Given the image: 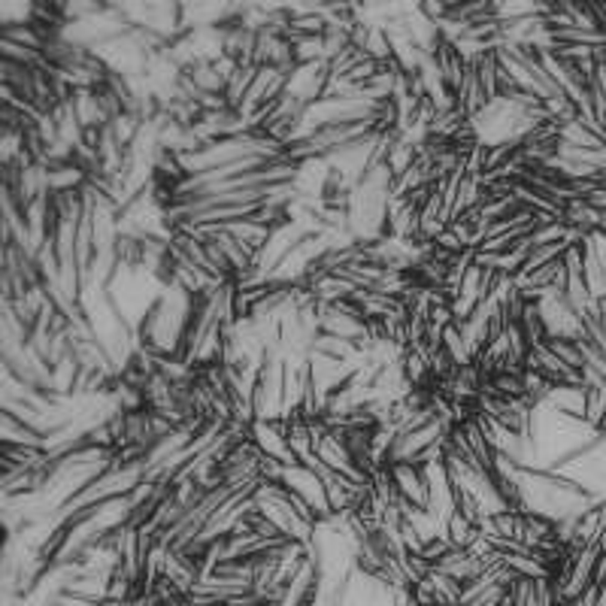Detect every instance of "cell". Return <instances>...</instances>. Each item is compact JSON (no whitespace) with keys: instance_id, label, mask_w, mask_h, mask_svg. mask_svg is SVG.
Wrapping results in <instances>:
<instances>
[{"instance_id":"cell-1","label":"cell","mask_w":606,"mask_h":606,"mask_svg":"<svg viewBox=\"0 0 606 606\" xmlns=\"http://www.w3.org/2000/svg\"><path fill=\"white\" fill-rule=\"evenodd\" d=\"M283 485L292 488L297 497H303V501L310 503V510L319 515V524L324 519H331V503H328V492H324V479L315 467H303V464L285 467Z\"/></svg>"},{"instance_id":"cell-2","label":"cell","mask_w":606,"mask_h":606,"mask_svg":"<svg viewBox=\"0 0 606 606\" xmlns=\"http://www.w3.org/2000/svg\"><path fill=\"white\" fill-rule=\"evenodd\" d=\"M392 473L397 501L415 506V510H428V479H424V467L410 464V461H394L388 464Z\"/></svg>"},{"instance_id":"cell-3","label":"cell","mask_w":606,"mask_h":606,"mask_svg":"<svg viewBox=\"0 0 606 606\" xmlns=\"http://www.w3.org/2000/svg\"><path fill=\"white\" fill-rule=\"evenodd\" d=\"M249 440L264 458H273L285 467L294 464V455L292 449H288V437H285V422H252Z\"/></svg>"},{"instance_id":"cell-4","label":"cell","mask_w":606,"mask_h":606,"mask_svg":"<svg viewBox=\"0 0 606 606\" xmlns=\"http://www.w3.org/2000/svg\"><path fill=\"white\" fill-rule=\"evenodd\" d=\"M542 403L570 419H585V385H551Z\"/></svg>"},{"instance_id":"cell-5","label":"cell","mask_w":606,"mask_h":606,"mask_svg":"<svg viewBox=\"0 0 606 606\" xmlns=\"http://www.w3.org/2000/svg\"><path fill=\"white\" fill-rule=\"evenodd\" d=\"M0 431H4V442H10V446H25V449H43V442H46V437L37 431V428H31V424H25V422H19L15 415H10V412H4L0 415Z\"/></svg>"},{"instance_id":"cell-6","label":"cell","mask_w":606,"mask_h":606,"mask_svg":"<svg viewBox=\"0 0 606 606\" xmlns=\"http://www.w3.org/2000/svg\"><path fill=\"white\" fill-rule=\"evenodd\" d=\"M442 537L449 540V546H452V549H467L470 542H473V540L479 537V528L467 519V515H461V512L455 510V512L449 515L446 533H442Z\"/></svg>"}]
</instances>
